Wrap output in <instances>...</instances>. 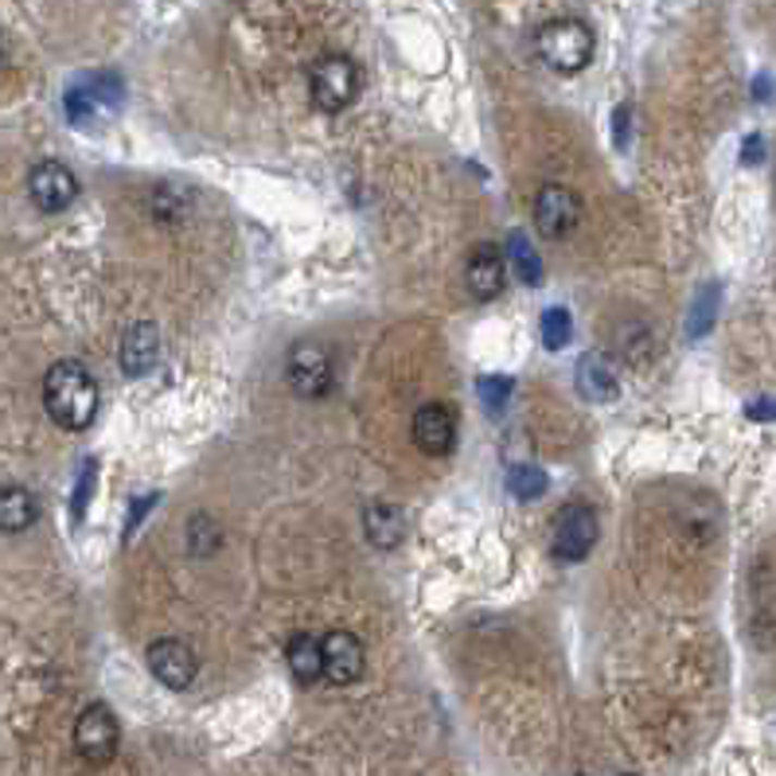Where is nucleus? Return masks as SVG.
I'll return each mask as SVG.
<instances>
[{"mask_svg": "<svg viewBox=\"0 0 776 776\" xmlns=\"http://www.w3.org/2000/svg\"><path fill=\"white\" fill-rule=\"evenodd\" d=\"M44 406L59 430H86L98 414V383L78 359H59L44 379Z\"/></svg>", "mask_w": 776, "mask_h": 776, "instance_id": "f257e3e1", "label": "nucleus"}, {"mask_svg": "<svg viewBox=\"0 0 776 776\" xmlns=\"http://www.w3.org/2000/svg\"><path fill=\"white\" fill-rule=\"evenodd\" d=\"M504 254H507V262H512L515 278L524 281V285H539V281H543V262H539L534 246L527 243V234H519V231L507 234Z\"/></svg>", "mask_w": 776, "mask_h": 776, "instance_id": "6ab92c4d", "label": "nucleus"}, {"mask_svg": "<svg viewBox=\"0 0 776 776\" xmlns=\"http://www.w3.org/2000/svg\"><path fill=\"white\" fill-rule=\"evenodd\" d=\"M414 445L426 457H445L457 445V414L445 403H430L414 414Z\"/></svg>", "mask_w": 776, "mask_h": 776, "instance_id": "9d476101", "label": "nucleus"}, {"mask_svg": "<svg viewBox=\"0 0 776 776\" xmlns=\"http://www.w3.org/2000/svg\"><path fill=\"white\" fill-rule=\"evenodd\" d=\"M149 672L169 691H187V687L196 683L199 672L196 652L187 644H180V640H157V644H149Z\"/></svg>", "mask_w": 776, "mask_h": 776, "instance_id": "9b49d317", "label": "nucleus"}, {"mask_svg": "<svg viewBox=\"0 0 776 776\" xmlns=\"http://www.w3.org/2000/svg\"><path fill=\"white\" fill-rule=\"evenodd\" d=\"M364 90V75L347 56H324L312 66V102L324 113H340Z\"/></svg>", "mask_w": 776, "mask_h": 776, "instance_id": "7ed1b4c3", "label": "nucleus"}, {"mask_svg": "<svg viewBox=\"0 0 776 776\" xmlns=\"http://www.w3.org/2000/svg\"><path fill=\"white\" fill-rule=\"evenodd\" d=\"M187 546H192V554H199V558H207V554L215 551L219 546V531H215V524L207 519V515H196L192 524H187Z\"/></svg>", "mask_w": 776, "mask_h": 776, "instance_id": "4be33fe9", "label": "nucleus"}, {"mask_svg": "<svg viewBox=\"0 0 776 776\" xmlns=\"http://www.w3.org/2000/svg\"><path fill=\"white\" fill-rule=\"evenodd\" d=\"M480 398H484L488 410H504L507 394H512V383L507 379H496V374H488V379H480Z\"/></svg>", "mask_w": 776, "mask_h": 776, "instance_id": "b1692460", "label": "nucleus"}, {"mask_svg": "<svg viewBox=\"0 0 776 776\" xmlns=\"http://www.w3.org/2000/svg\"><path fill=\"white\" fill-rule=\"evenodd\" d=\"M504 262H507V254L500 250L496 243H480L477 250L468 254V262H465L468 293H472L477 300L500 297V293H504V278H507Z\"/></svg>", "mask_w": 776, "mask_h": 776, "instance_id": "ddd939ff", "label": "nucleus"}, {"mask_svg": "<svg viewBox=\"0 0 776 776\" xmlns=\"http://www.w3.org/2000/svg\"><path fill=\"white\" fill-rule=\"evenodd\" d=\"M625 122H628V106H617V113H613V125H617V149H625V145H628Z\"/></svg>", "mask_w": 776, "mask_h": 776, "instance_id": "bb28decb", "label": "nucleus"}, {"mask_svg": "<svg viewBox=\"0 0 776 776\" xmlns=\"http://www.w3.org/2000/svg\"><path fill=\"white\" fill-rule=\"evenodd\" d=\"M90 488H94V460L83 468V480H78V492H75V515L86 512V500H90Z\"/></svg>", "mask_w": 776, "mask_h": 776, "instance_id": "393cba45", "label": "nucleus"}, {"mask_svg": "<svg viewBox=\"0 0 776 776\" xmlns=\"http://www.w3.org/2000/svg\"><path fill=\"white\" fill-rule=\"evenodd\" d=\"M507 488H512L515 500H534L546 492V472L543 468H531V465H515L507 472Z\"/></svg>", "mask_w": 776, "mask_h": 776, "instance_id": "aec40b11", "label": "nucleus"}, {"mask_svg": "<svg viewBox=\"0 0 776 776\" xmlns=\"http://www.w3.org/2000/svg\"><path fill=\"white\" fill-rule=\"evenodd\" d=\"M36 519H39V507H36V496H32L28 488L0 484V531L4 534L28 531Z\"/></svg>", "mask_w": 776, "mask_h": 776, "instance_id": "a211bd4d", "label": "nucleus"}, {"mask_svg": "<svg viewBox=\"0 0 776 776\" xmlns=\"http://www.w3.org/2000/svg\"><path fill=\"white\" fill-rule=\"evenodd\" d=\"M285 664H290L293 679L297 683H317V679H324V640L309 637V632H300V637L290 640V648H285Z\"/></svg>", "mask_w": 776, "mask_h": 776, "instance_id": "dca6fc26", "label": "nucleus"}, {"mask_svg": "<svg viewBox=\"0 0 776 776\" xmlns=\"http://www.w3.org/2000/svg\"><path fill=\"white\" fill-rule=\"evenodd\" d=\"M364 531H367V539H371V546H379V551H394V546L403 543L406 519L394 504H367Z\"/></svg>", "mask_w": 776, "mask_h": 776, "instance_id": "f3484780", "label": "nucleus"}, {"mask_svg": "<svg viewBox=\"0 0 776 776\" xmlns=\"http://www.w3.org/2000/svg\"><path fill=\"white\" fill-rule=\"evenodd\" d=\"M598 512L590 504H570L554 515V558L558 562H586L598 546Z\"/></svg>", "mask_w": 776, "mask_h": 776, "instance_id": "20e7f679", "label": "nucleus"}, {"mask_svg": "<svg viewBox=\"0 0 776 776\" xmlns=\"http://www.w3.org/2000/svg\"><path fill=\"white\" fill-rule=\"evenodd\" d=\"M539 332H543V344L551 347V352H562V347L570 344V336H574L570 312H566V309H546Z\"/></svg>", "mask_w": 776, "mask_h": 776, "instance_id": "412c9836", "label": "nucleus"}, {"mask_svg": "<svg viewBox=\"0 0 776 776\" xmlns=\"http://www.w3.org/2000/svg\"><path fill=\"white\" fill-rule=\"evenodd\" d=\"M290 386L300 398H317L332 386V356L320 344H297L290 356Z\"/></svg>", "mask_w": 776, "mask_h": 776, "instance_id": "f8f14e48", "label": "nucleus"}, {"mask_svg": "<svg viewBox=\"0 0 776 776\" xmlns=\"http://www.w3.org/2000/svg\"><path fill=\"white\" fill-rule=\"evenodd\" d=\"M364 667H367V648L356 632H328L324 637V679L336 687H352L364 679Z\"/></svg>", "mask_w": 776, "mask_h": 776, "instance_id": "1a4fd4ad", "label": "nucleus"}, {"mask_svg": "<svg viewBox=\"0 0 776 776\" xmlns=\"http://www.w3.org/2000/svg\"><path fill=\"white\" fill-rule=\"evenodd\" d=\"M617 367L605 352H590V356H581L578 364V394L586 403H608V398H617Z\"/></svg>", "mask_w": 776, "mask_h": 776, "instance_id": "4468645a", "label": "nucleus"}, {"mask_svg": "<svg viewBox=\"0 0 776 776\" xmlns=\"http://www.w3.org/2000/svg\"><path fill=\"white\" fill-rule=\"evenodd\" d=\"M118 741H122V730H118V718H113L110 706L94 702L78 714L75 722V749L83 753L86 761H110L118 753Z\"/></svg>", "mask_w": 776, "mask_h": 776, "instance_id": "0eeeda50", "label": "nucleus"}, {"mask_svg": "<svg viewBox=\"0 0 776 776\" xmlns=\"http://www.w3.org/2000/svg\"><path fill=\"white\" fill-rule=\"evenodd\" d=\"M581 223V199L574 196L570 187L562 184H546L539 196H534V231L551 238V243H562L570 238Z\"/></svg>", "mask_w": 776, "mask_h": 776, "instance_id": "39448f33", "label": "nucleus"}, {"mask_svg": "<svg viewBox=\"0 0 776 776\" xmlns=\"http://www.w3.org/2000/svg\"><path fill=\"white\" fill-rule=\"evenodd\" d=\"M749 418H757V421L776 418V398H768V403H753L749 406Z\"/></svg>", "mask_w": 776, "mask_h": 776, "instance_id": "cd10ccee", "label": "nucleus"}, {"mask_svg": "<svg viewBox=\"0 0 776 776\" xmlns=\"http://www.w3.org/2000/svg\"><path fill=\"white\" fill-rule=\"evenodd\" d=\"M741 160H746V164H761V160H765V137H746Z\"/></svg>", "mask_w": 776, "mask_h": 776, "instance_id": "a878e982", "label": "nucleus"}, {"mask_svg": "<svg viewBox=\"0 0 776 776\" xmlns=\"http://www.w3.org/2000/svg\"><path fill=\"white\" fill-rule=\"evenodd\" d=\"M160 359V332L149 324V320H140L133 324L130 332L122 336V371L125 374H149Z\"/></svg>", "mask_w": 776, "mask_h": 776, "instance_id": "2eb2a0df", "label": "nucleus"}, {"mask_svg": "<svg viewBox=\"0 0 776 776\" xmlns=\"http://www.w3.org/2000/svg\"><path fill=\"white\" fill-rule=\"evenodd\" d=\"M714 309H718V290H706L699 297V305H694V320H691V336H702V332H706V328L714 324Z\"/></svg>", "mask_w": 776, "mask_h": 776, "instance_id": "5701e85b", "label": "nucleus"}, {"mask_svg": "<svg viewBox=\"0 0 776 776\" xmlns=\"http://www.w3.org/2000/svg\"><path fill=\"white\" fill-rule=\"evenodd\" d=\"M122 102V78L118 75H90L83 83H75L66 90L63 106H66V118L75 125H90L98 122L102 113L118 110Z\"/></svg>", "mask_w": 776, "mask_h": 776, "instance_id": "423d86ee", "label": "nucleus"}, {"mask_svg": "<svg viewBox=\"0 0 776 776\" xmlns=\"http://www.w3.org/2000/svg\"><path fill=\"white\" fill-rule=\"evenodd\" d=\"M28 192H32V204H36L39 211L59 215V211H66V207L75 204L78 180H75V172L66 169V164H59V160H44V164L32 169Z\"/></svg>", "mask_w": 776, "mask_h": 776, "instance_id": "6e6552de", "label": "nucleus"}, {"mask_svg": "<svg viewBox=\"0 0 776 776\" xmlns=\"http://www.w3.org/2000/svg\"><path fill=\"white\" fill-rule=\"evenodd\" d=\"M539 59L558 75H578L581 66H590L593 59V32L581 20H551L534 36Z\"/></svg>", "mask_w": 776, "mask_h": 776, "instance_id": "f03ea898", "label": "nucleus"}]
</instances>
